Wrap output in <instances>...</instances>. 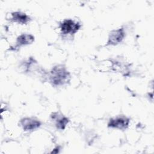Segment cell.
<instances>
[{"instance_id":"cell-1","label":"cell","mask_w":154,"mask_h":154,"mask_svg":"<svg viewBox=\"0 0 154 154\" xmlns=\"http://www.w3.org/2000/svg\"><path fill=\"white\" fill-rule=\"evenodd\" d=\"M70 79V73L62 65L55 66L50 72L49 81L54 85H63L69 82Z\"/></svg>"},{"instance_id":"cell-2","label":"cell","mask_w":154,"mask_h":154,"mask_svg":"<svg viewBox=\"0 0 154 154\" xmlns=\"http://www.w3.org/2000/svg\"><path fill=\"white\" fill-rule=\"evenodd\" d=\"M81 28L79 22L72 19H65L60 24V30L63 34H74Z\"/></svg>"},{"instance_id":"cell-3","label":"cell","mask_w":154,"mask_h":154,"mask_svg":"<svg viewBox=\"0 0 154 154\" xmlns=\"http://www.w3.org/2000/svg\"><path fill=\"white\" fill-rule=\"evenodd\" d=\"M130 120L126 116H120L111 119L108 123V127L120 130L126 129L129 125Z\"/></svg>"},{"instance_id":"cell-4","label":"cell","mask_w":154,"mask_h":154,"mask_svg":"<svg viewBox=\"0 0 154 154\" xmlns=\"http://www.w3.org/2000/svg\"><path fill=\"white\" fill-rule=\"evenodd\" d=\"M125 37V32L123 28L111 31L109 34L106 45H117L121 43Z\"/></svg>"},{"instance_id":"cell-5","label":"cell","mask_w":154,"mask_h":154,"mask_svg":"<svg viewBox=\"0 0 154 154\" xmlns=\"http://www.w3.org/2000/svg\"><path fill=\"white\" fill-rule=\"evenodd\" d=\"M20 123L24 131H34L41 126V122L32 117H25L20 120Z\"/></svg>"},{"instance_id":"cell-6","label":"cell","mask_w":154,"mask_h":154,"mask_svg":"<svg viewBox=\"0 0 154 154\" xmlns=\"http://www.w3.org/2000/svg\"><path fill=\"white\" fill-rule=\"evenodd\" d=\"M11 19L13 22L20 24H26L31 20L30 17L29 16L21 11L13 12L11 13Z\"/></svg>"},{"instance_id":"cell-7","label":"cell","mask_w":154,"mask_h":154,"mask_svg":"<svg viewBox=\"0 0 154 154\" xmlns=\"http://www.w3.org/2000/svg\"><path fill=\"white\" fill-rule=\"evenodd\" d=\"M52 119L55 121V126L57 129L60 130H64L69 122V120L67 117L58 113H54L52 116Z\"/></svg>"},{"instance_id":"cell-8","label":"cell","mask_w":154,"mask_h":154,"mask_svg":"<svg viewBox=\"0 0 154 154\" xmlns=\"http://www.w3.org/2000/svg\"><path fill=\"white\" fill-rule=\"evenodd\" d=\"M34 41V37L30 34H22L16 40L17 45L19 46L27 45L31 44Z\"/></svg>"}]
</instances>
